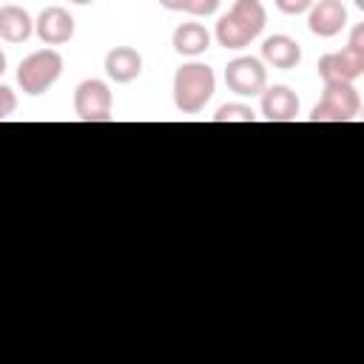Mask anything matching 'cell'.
I'll return each instance as SVG.
<instances>
[{
  "label": "cell",
  "mask_w": 364,
  "mask_h": 364,
  "mask_svg": "<svg viewBox=\"0 0 364 364\" xmlns=\"http://www.w3.org/2000/svg\"><path fill=\"white\" fill-rule=\"evenodd\" d=\"M264 23H267V11H264L262 0H236L230 6V11L216 20L213 37L222 48L236 51V48L250 46L262 34Z\"/></svg>",
  "instance_id": "1"
},
{
  "label": "cell",
  "mask_w": 364,
  "mask_h": 364,
  "mask_svg": "<svg viewBox=\"0 0 364 364\" xmlns=\"http://www.w3.org/2000/svg\"><path fill=\"white\" fill-rule=\"evenodd\" d=\"M216 91L213 68L205 63H185L173 74V105L182 114H199Z\"/></svg>",
  "instance_id": "2"
},
{
  "label": "cell",
  "mask_w": 364,
  "mask_h": 364,
  "mask_svg": "<svg viewBox=\"0 0 364 364\" xmlns=\"http://www.w3.org/2000/svg\"><path fill=\"white\" fill-rule=\"evenodd\" d=\"M60 74H63V54L57 48H40L20 63L17 82H20L23 94L40 97L60 80Z\"/></svg>",
  "instance_id": "3"
},
{
  "label": "cell",
  "mask_w": 364,
  "mask_h": 364,
  "mask_svg": "<svg viewBox=\"0 0 364 364\" xmlns=\"http://www.w3.org/2000/svg\"><path fill=\"white\" fill-rule=\"evenodd\" d=\"M361 114V97L353 82H324L321 100L310 111V122H353Z\"/></svg>",
  "instance_id": "4"
},
{
  "label": "cell",
  "mask_w": 364,
  "mask_h": 364,
  "mask_svg": "<svg viewBox=\"0 0 364 364\" xmlns=\"http://www.w3.org/2000/svg\"><path fill=\"white\" fill-rule=\"evenodd\" d=\"M111 111H114V97L108 82L91 77L74 88V114L82 122H108L114 117Z\"/></svg>",
  "instance_id": "5"
},
{
  "label": "cell",
  "mask_w": 364,
  "mask_h": 364,
  "mask_svg": "<svg viewBox=\"0 0 364 364\" xmlns=\"http://www.w3.org/2000/svg\"><path fill=\"white\" fill-rule=\"evenodd\" d=\"M225 85L239 97H256L267 88V68L256 57H236L225 65Z\"/></svg>",
  "instance_id": "6"
},
{
  "label": "cell",
  "mask_w": 364,
  "mask_h": 364,
  "mask_svg": "<svg viewBox=\"0 0 364 364\" xmlns=\"http://www.w3.org/2000/svg\"><path fill=\"white\" fill-rule=\"evenodd\" d=\"M316 68L324 82H355L364 74V48L344 46L341 51H330L318 60Z\"/></svg>",
  "instance_id": "7"
},
{
  "label": "cell",
  "mask_w": 364,
  "mask_h": 364,
  "mask_svg": "<svg viewBox=\"0 0 364 364\" xmlns=\"http://www.w3.org/2000/svg\"><path fill=\"white\" fill-rule=\"evenodd\" d=\"M307 28L316 37H336L347 28V9L341 0H318L307 9Z\"/></svg>",
  "instance_id": "8"
},
{
  "label": "cell",
  "mask_w": 364,
  "mask_h": 364,
  "mask_svg": "<svg viewBox=\"0 0 364 364\" xmlns=\"http://www.w3.org/2000/svg\"><path fill=\"white\" fill-rule=\"evenodd\" d=\"M34 34L46 46H63L74 37V17L63 6H48L34 20Z\"/></svg>",
  "instance_id": "9"
},
{
  "label": "cell",
  "mask_w": 364,
  "mask_h": 364,
  "mask_svg": "<svg viewBox=\"0 0 364 364\" xmlns=\"http://www.w3.org/2000/svg\"><path fill=\"white\" fill-rule=\"evenodd\" d=\"M262 117L267 122H293L299 117V97L287 85H270L262 91Z\"/></svg>",
  "instance_id": "10"
},
{
  "label": "cell",
  "mask_w": 364,
  "mask_h": 364,
  "mask_svg": "<svg viewBox=\"0 0 364 364\" xmlns=\"http://www.w3.org/2000/svg\"><path fill=\"white\" fill-rule=\"evenodd\" d=\"M105 74L114 82H134L142 74V54L131 46H114L105 54Z\"/></svg>",
  "instance_id": "11"
},
{
  "label": "cell",
  "mask_w": 364,
  "mask_h": 364,
  "mask_svg": "<svg viewBox=\"0 0 364 364\" xmlns=\"http://www.w3.org/2000/svg\"><path fill=\"white\" fill-rule=\"evenodd\" d=\"M262 60L273 68H282V71H290L301 63V46L287 37V34H273L262 43Z\"/></svg>",
  "instance_id": "12"
},
{
  "label": "cell",
  "mask_w": 364,
  "mask_h": 364,
  "mask_svg": "<svg viewBox=\"0 0 364 364\" xmlns=\"http://www.w3.org/2000/svg\"><path fill=\"white\" fill-rule=\"evenodd\" d=\"M34 34V20L23 6H0V40L6 43H26Z\"/></svg>",
  "instance_id": "13"
},
{
  "label": "cell",
  "mask_w": 364,
  "mask_h": 364,
  "mask_svg": "<svg viewBox=\"0 0 364 364\" xmlns=\"http://www.w3.org/2000/svg\"><path fill=\"white\" fill-rule=\"evenodd\" d=\"M173 48L185 57H199L210 48V31L202 26V23H182L173 28V37H171Z\"/></svg>",
  "instance_id": "14"
},
{
  "label": "cell",
  "mask_w": 364,
  "mask_h": 364,
  "mask_svg": "<svg viewBox=\"0 0 364 364\" xmlns=\"http://www.w3.org/2000/svg\"><path fill=\"white\" fill-rule=\"evenodd\" d=\"M159 6H165L168 11H185L193 17H210L219 9V0H159Z\"/></svg>",
  "instance_id": "15"
},
{
  "label": "cell",
  "mask_w": 364,
  "mask_h": 364,
  "mask_svg": "<svg viewBox=\"0 0 364 364\" xmlns=\"http://www.w3.org/2000/svg\"><path fill=\"white\" fill-rule=\"evenodd\" d=\"M213 122H256V111L245 102H228L213 114Z\"/></svg>",
  "instance_id": "16"
},
{
  "label": "cell",
  "mask_w": 364,
  "mask_h": 364,
  "mask_svg": "<svg viewBox=\"0 0 364 364\" xmlns=\"http://www.w3.org/2000/svg\"><path fill=\"white\" fill-rule=\"evenodd\" d=\"M17 108V94L9 88V85H0V122L9 119Z\"/></svg>",
  "instance_id": "17"
},
{
  "label": "cell",
  "mask_w": 364,
  "mask_h": 364,
  "mask_svg": "<svg viewBox=\"0 0 364 364\" xmlns=\"http://www.w3.org/2000/svg\"><path fill=\"white\" fill-rule=\"evenodd\" d=\"M273 3H276V9H279L282 14L296 17V14H304L316 0H273Z\"/></svg>",
  "instance_id": "18"
},
{
  "label": "cell",
  "mask_w": 364,
  "mask_h": 364,
  "mask_svg": "<svg viewBox=\"0 0 364 364\" xmlns=\"http://www.w3.org/2000/svg\"><path fill=\"white\" fill-rule=\"evenodd\" d=\"M347 46H353V48H364V26L358 23V26H353V31H350V43Z\"/></svg>",
  "instance_id": "19"
},
{
  "label": "cell",
  "mask_w": 364,
  "mask_h": 364,
  "mask_svg": "<svg viewBox=\"0 0 364 364\" xmlns=\"http://www.w3.org/2000/svg\"><path fill=\"white\" fill-rule=\"evenodd\" d=\"M3 71H6V54H3V48H0V77H3Z\"/></svg>",
  "instance_id": "20"
},
{
  "label": "cell",
  "mask_w": 364,
  "mask_h": 364,
  "mask_svg": "<svg viewBox=\"0 0 364 364\" xmlns=\"http://www.w3.org/2000/svg\"><path fill=\"white\" fill-rule=\"evenodd\" d=\"M68 3H74V6H88V3H94V0H68Z\"/></svg>",
  "instance_id": "21"
},
{
  "label": "cell",
  "mask_w": 364,
  "mask_h": 364,
  "mask_svg": "<svg viewBox=\"0 0 364 364\" xmlns=\"http://www.w3.org/2000/svg\"><path fill=\"white\" fill-rule=\"evenodd\" d=\"M355 6H358V9H364V0H355Z\"/></svg>",
  "instance_id": "22"
}]
</instances>
